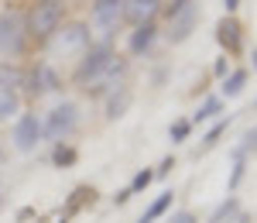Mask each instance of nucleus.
Returning <instances> with one entry per match:
<instances>
[{
    "label": "nucleus",
    "mask_w": 257,
    "mask_h": 223,
    "mask_svg": "<svg viewBox=\"0 0 257 223\" xmlns=\"http://www.w3.org/2000/svg\"><path fill=\"white\" fill-rule=\"evenodd\" d=\"M0 196H4V189H0Z\"/></svg>",
    "instance_id": "obj_36"
},
{
    "label": "nucleus",
    "mask_w": 257,
    "mask_h": 223,
    "mask_svg": "<svg viewBox=\"0 0 257 223\" xmlns=\"http://www.w3.org/2000/svg\"><path fill=\"white\" fill-rule=\"evenodd\" d=\"M216 38L230 55H240V48H243V28H240V21L233 18V14H226V18L216 24Z\"/></svg>",
    "instance_id": "obj_11"
},
{
    "label": "nucleus",
    "mask_w": 257,
    "mask_h": 223,
    "mask_svg": "<svg viewBox=\"0 0 257 223\" xmlns=\"http://www.w3.org/2000/svg\"><path fill=\"white\" fill-rule=\"evenodd\" d=\"M131 196H134V192H131V189H120L117 196H113V203H120V206H123V203H127V199H131Z\"/></svg>",
    "instance_id": "obj_30"
},
{
    "label": "nucleus",
    "mask_w": 257,
    "mask_h": 223,
    "mask_svg": "<svg viewBox=\"0 0 257 223\" xmlns=\"http://www.w3.org/2000/svg\"><path fill=\"white\" fill-rule=\"evenodd\" d=\"M62 21H65V4L62 0H35V7L28 11V21H24L28 38L48 41L62 28Z\"/></svg>",
    "instance_id": "obj_1"
},
{
    "label": "nucleus",
    "mask_w": 257,
    "mask_h": 223,
    "mask_svg": "<svg viewBox=\"0 0 257 223\" xmlns=\"http://www.w3.org/2000/svg\"><path fill=\"white\" fill-rule=\"evenodd\" d=\"M237 7H240V0H223V11H226V14H233Z\"/></svg>",
    "instance_id": "obj_31"
},
{
    "label": "nucleus",
    "mask_w": 257,
    "mask_h": 223,
    "mask_svg": "<svg viewBox=\"0 0 257 223\" xmlns=\"http://www.w3.org/2000/svg\"><path fill=\"white\" fill-rule=\"evenodd\" d=\"M76 127H79V106L65 100L45 117V124H41V138L52 141V144H62V141H69V138L76 134Z\"/></svg>",
    "instance_id": "obj_4"
},
{
    "label": "nucleus",
    "mask_w": 257,
    "mask_h": 223,
    "mask_svg": "<svg viewBox=\"0 0 257 223\" xmlns=\"http://www.w3.org/2000/svg\"><path fill=\"white\" fill-rule=\"evenodd\" d=\"M172 168H175V158H165V162H161L158 168H155V179H165V175H168Z\"/></svg>",
    "instance_id": "obj_26"
},
{
    "label": "nucleus",
    "mask_w": 257,
    "mask_h": 223,
    "mask_svg": "<svg viewBox=\"0 0 257 223\" xmlns=\"http://www.w3.org/2000/svg\"><path fill=\"white\" fill-rule=\"evenodd\" d=\"M172 199H175V192H172V189H165V192H161L158 199H155V203L148 206V213H144V220H148V223H155V220L161 216V213H165V209L172 206Z\"/></svg>",
    "instance_id": "obj_20"
},
{
    "label": "nucleus",
    "mask_w": 257,
    "mask_h": 223,
    "mask_svg": "<svg viewBox=\"0 0 257 223\" xmlns=\"http://www.w3.org/2000/svg\"><path fill=\"white\" fill-rule=\"evenodd\" d=\"M233 124V117H223V121H216L213 127H209V134L202 138V144H199V151H209V148H216V141L226 134V127Z\"/></svg>",
    "instance_id": "obj_19"
},
{
    "label": "nucleus",
    "mask_w": 257,
    "mask_h": 223,
    "mask_svg": "<svg viewBox=\"0 0 257 223\" xmlns=\"http://www.w3.org/2000/svg\"><path fill=\"white\" fill-rule=\"evenodd\" d=\"M24 86H28L31 96H48V93L59 89V72L48 62H38L31 72H24Z\"/></svg>",
    "instance_id": "obj_9"
},
{
    "label": "nucleus",
    "mask_w": 257,
    "mask_h": 223,
    "mask_svg": "<svg viewBox=\"0 0 257 223\" xmlns=\"http://www.w3.org/2000/svg\"><path fill=\"white\" fill-rule=\"evenodd\" d=\"M110 62H113V48H110V45H99V41H96V45L89 41V48L82 52L79 65H76V86L89 93V89L106 76Z\"/></svg>",
    "instance_id": "obj_2"
},
{
    "label": "nucleus",
    "mask_w": 257,
    "mask_h": 223,
    "mask_svg": "<svg viewBox=\"0 0 257 223\" xmlns=\"http://www.w3.org/2000/svg\"><path fill=\"white\" fill-rule=\"evenodd\" d=\"M250 59H254V69H257V48H254V55H250Z\"/></svg>",
    "instance_id": "obj_32"
},
{
    "label": "nucleus",
    "mask_w": 257,
    "mask_h": 223,
    "mask_svg": "<svg viewBox=\"0 0 257 223\" xmlns=\"http://www.w3.org/2000/svg\"><path fill=\"white\" fill-rule=\"evenodd\" d=\"M82 199H93V189H86V185L76 189V192H72V199H69V206H65V216H69V213H76V209L82 206Z\"/></svg>",
    "instance_id": "obj_24"
},
{
    "label": "nucleus",
    "mask_w": 257,
    "mask_h": 223,
    "mask_svg": "<svg viewBox=\"0 0 257 223\" xmlns=\"http://www.w3.org/2000/svg\"><path fill=\"white\" fill-rule=\"evenodd\" d=\"M52 48L55 52H86L89 48V28L72 21V24H62L59 31L52 35Z\"/></svg>",
    "instance_id": "obj_7"
},
{
    "label": "nucleus",
    "mask_w": 257,
    "mask_h": 223,
    "mask_svg": "<svg viewBox=\"0 0 257 223\" xmlns=\"http://www.w3.org/2000/svg\"><path fill=\"white\" fill-rule=\"evenodd\" d=\"M18 110H21V96L18 93H0V124L11 121Z\"/></svg>",
    "instance_id": "obj_21"
},
{
    "label": "nucleus",
    "mask_w": 257,
    "mask_h": 223,
    "mask_svg": "<svg viewBox=\"0 0 257 223\" xmlns=\"http://www.w3.org/2000/svg\"><path fill=\"white\" fill-rule=\"evenodd\" d=\"M254 110H257V100H254Z\"/></svg>",
    "instance_id": "obj_35"
},
{
    "label": "nucleus",
    "mask_w": 257,
    "mask_h": 223,
    "mask_svg": "<svg viewBox=\"0 0 257 223\" xmlns=\"http://www.w3.org/2000/svg\"><path fill=\"white\" fill-rule=\"evenodd\" d=\"M151 182H155V172H151V168H144V172H138V175H134V182L127 185V189H131V192H144Z\"/></svg>",
    "instance_id": "obj_23"
},
{
    "label": "nucleus",
    "mask_w": 257,
    "mask_h": 223,
    "mask_svg": "<svg viewBox=\"0 0 257 223\" xmlns=\"http://www.w3.org/2000/svg\"><path fill=\"white\" fill-rule=\"evenodd\" d=\"M158 41V24L151 21V24H141L131 31V41H127V48H131V55H144V52H151V45Z\"/></svg>",
    "instance_id": "obj_12"
},
{
    "label": "nucleus",
    "mask_w": 257,
    "mask_h": 223,
    "mask_svg": "<svg viewBox=\"0 0 257 223\" xmlns=\"http://www.w3.org/2000/svg\"><path fill=\"white\" fill-rule=\"evenodd\" d=\"M38 144H41V121L35 114L18 117V124H14V148H18L21 155H31Z\"/></svg>",
    "instance_id": "obj_8"
},
{
    "label": "nucleus",
    "mask_w": 257,
    "mask_h": 223,
    "mask_svg": "<svg viewBox=\"0 0 257 223\" xmlns=\"http://www.w3.org/2000/svg\"><path fill=\"white\" fill-rule=\"evenodd\" d=\"M18 86H24V72L11 62H0V93H18Z\"/></svg>",
    "instance_id": "obj_14"
},
{
    "label": "nucleus",
    "mask_w": 257,
    "mask_h": 223,
    "mask_svg": "<svg viewBox=\"0 0 257 223\" xmlns=\"http://www.w3.org/2000/svg\"><path fill=\"white\" fill-rule=\"evenodd\" d=\"M131 100H134V93H131V86H113L110 93H106V121H117V117H123L127 114V106H131Z\"/></svg>",
    "instance_id": "obj_13"
},
{
    "label": "nucleus",
    "mask_w": 257,
    "mask_h": 223,
    "mask_svg": "<svg viewBox=\"0 0 257 223\" xmlns=\"http://www.w3.org/2000/svg\"><path fill=\"white\" fill-rule=\"evenodd\" d=\"M120 21H123V0H93V24L99 31V45H110Z\"/></svg>",
    "instance_id": "obj_6"
},
{
    "label": "nucleus",
    "mask_w": 257,
    "mask_h": 223,
    "mask_svg": "<svg viewBox=\"0 0 257 223\" xmlns=\"http://www.w3.org/2000/svg\"><path fill=\"white\" fill-rule=\"evenodd\" d=\"M247 69H233L230 76H223V96H240L243 93V86H247Z\"/></svg>",
    "instance_id": "obj_16"
},
{
    "label": "nucleus",
    "mask_w": 257,
    "mask_h": 223,
    "mask_svg": "<svg viewBox=\"0 0 257 223\" xmlns=\"http://www.w3.org/2000/svg\"><path fill=\"white\" fill-rule=\"evenodd\" d=\"M237 213H240V199H237V196H226V203L216 206V213L209 216V223H233V220H237Z\"/></svg>",
    "instance_id": "obj_15"
},
{
    "label": "nucleus",
    "mask_w": 257,
    "mask_h": 223,
    "mask_svg": "<svg viewBox=\"0 0 257 223\" xmlns=\"http://www.w3.org/2000/svg\"><path fill=\"white\" fill-rule=\"evenodd\" d=\"M161 11H165V18H168V31H165V38L172 41V45H182V41L196 31V24H199L196 0H172V4L161 7Z\"/></svg>",
    "instance_id": "obj_3"
},
{
    "label": "nucleus",
    "mask_w": 257,
    "mask_h": 223,
    "mask_svg": "<svg viewBox=\"0 0 257 223\" xmlns=\"http://www.w3.org/2000/svg\"><path fill=\"white\" fill-rule=\"evenodd\" d=\"M240 151H257V127L247 131V138H243V148H240ZM240 151H237V155H240Z\"/></svg>",
    "instance_id": "obj_25"
},
{
    "label": "nucleus",
    "mask_w": 257,
    "mask_h": 223,
    "mask_svg": "<svg viewBox=\"0 0 257 223\" xmlns=\"http://www.w3.org/2000/svg\"><path fill=\"white\" fill-rule=\"evenodd\" d=\"M52 162L59 165V168H72V165L79 162V151L69 141H62V144H55V151H52Z\"/></svg>",
    "instance_id": "obj_17"
},
{
    "label": "nucleus",
    "mask_w": 257,
    "mask_h": 223,
    "mask_svg": "<svg viewBox=\"0 0 257 223\" xmlns=\"http://www.w3.org/2000/svg\"><path fill=\"white\" fill-rule=\"evenodd\" d=\"M0 165H4V151H0Z\"/></svg>",
    "instance_id": "obj_33"
},
{
    "label": "nucleus",
    "mask_w": 257,
    "mask_h": 223,
    "mask_svg": "<svg viewBox=\"0 0 257 223\" xmlns=\"http://www.w3.org/2000/svg\"><path fill=\"white\" fill-rule=\"evenodd\" d=\"M161 14V0H123V21L127 24H151Z\"/></svg>",
    "instance_id": "obj_10"
},
{
    "label": "nucleus",
    "mask_w": 257,
    "mask_h": 223,
    "mask_svg": "<svg viewBox=\"0 0 257 223\" xmlns=\"http://www.w3.org/2000/svg\"><path fill=\"white\" fill-rule=\"evenodd\" d=\"M216 114H223V100H219V96H209V100L192 114V124H206V121H213Z\"/></svg>",
    "instance_id": "obj_18"
},
{
    "label": "nucleus",
    "mask_w": 257,
    "mask_h": 223,
    "mask_svg": "<svg viewBox=\"0 0 257 223\" xmlns=\"http://www.w3.org/2000/svg\"><path fill=\"white\" fill-rule=\"evenodd\" d=\"M189 131H192V121H175L168 127V138L175 144H182V141H189Z\"/></svg>",
    "instance_id": "obj_22"
},
{
    "label": "nucleus",
    "mask_w": 257,
    "mask_h": 223,
    "mask_svg": "<svg viewBox=\"0 0 257 223\" xmlns=\"http://www.w3.org/2000/svg\"><path fill=\"white\" fill-rule=\"evenodd\" d=\"M24 48H28V28H24V21L18 14H4L0 18V55L18 59V55H24Z\"/></svg>",
    "instance_id": "obj_5"
},
{
    "label": "nucleus",
    "mask_w": 257,
    "mask_h": 223,
    "mask_svg": "<svg viewBox=\"0 0 257 223\" xmlns=\"http://www.w3.org/2000/svg\"><path fill=\"white\" fill-rule=\"evenodd\" d=\"M138 223H148V220H144V216H141V220H138Z\"/></svg>",
    "instance_id": "obj_34"
},
{
    "label": "nucleus",
    "mask_w": 257,
    "mask_h": 223,
    "mask_svg": "<svg viewBox=\"0 0 257 223\" xmlns=\"http://www.w3.org/2000/svg\"><path fill=\"white\" fill-rule=\"evenodd\" d=\"M213 72H216L219 79H223V76H226V55H223V59H216V65H213Z\"/></svg>",
    "instance_id": "obj_29"
},
{
    "label": "nucleus",
    "mask_w": 257,
    "mask_h": 223,
    "mask_svg": "<svg viewBox=\"0 0 257 223\" xmlns=\"http://www.w3.org/2000/svg\"><path fill=\"white\" fill-rule=\"evenodd\" d=\"M168 223H199V220L192 216V213H189V209H182V213H175V216H172Z\"/></svg>",
    "instance_id": "obj_28"
},
{
    "label": "nucleus",
    "mask_w": 257,
    "mask_h": 223,
    "mask_svg": "<svg viewBox=\"0 0 257 223\" xmlns=\"http://www.w3.org/2000/svg\"><path fill=\"white\" fill-rule=\"evenodd\" d=\"M240 179H243V162L233 165V175H230V192H233V189L240 185Z\"/></svg>",
    "instance_id": "obj_27"
}]
</instances>
